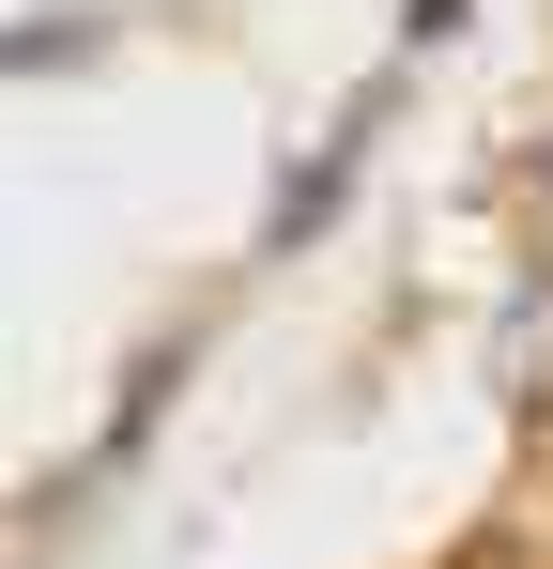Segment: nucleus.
<instances>
[{"label":"nucleus","mask_w":553,"mask_h":569,"mask_svg":"<svg viewBox=\"0 0 553 569\" xmlns=\"http://www.w3.org/2000/svg\"><path fill=\"white\" fill-rule=\"evenodd\" d=\"M354 154H369V108H339V139H323V154H308V170L276 186V247H308V231L339 216V170H354Z\"/></svg>","instance_id":"f257e3e1"},{"label":"nucleus","mask_w":553,"mask_h":569,"mask_svg":"<svg viewBox=\"0 0 553 569\" xmlns=\"http://www.w3.org/2000/svg\"><path fill=\"white\" fill-rule=\"evenodd\" d=\"M492 370H507V416H553V292H523V308H507Z\"/></svg>","instance_id":"f03ea898"},{"label":"nucleus","mask_w":553,"mask_h":569,"mask_svg":"<svg viewBox=\"0 0 553 569\" xmlns=\"http://www.w3.org/2000/svg\"><path fill=\"white\" fill-rule=\"evenodd\" d=\"M539 216H553V154H539Z\"/></svg>","instance_id":"7ed1b4c3"}]
</instances>
